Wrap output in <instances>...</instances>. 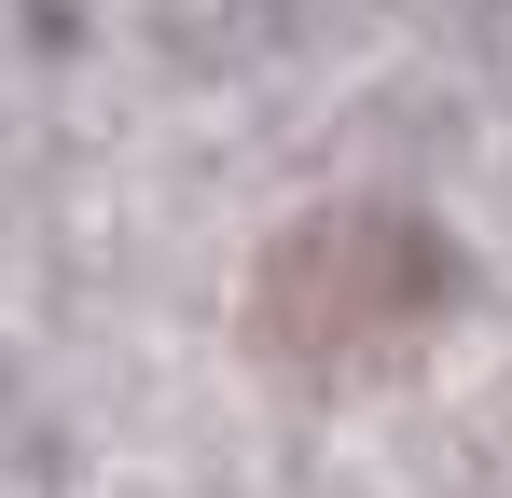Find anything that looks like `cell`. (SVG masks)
I'll list each match as a JSON object with an SVG mask.
<instances>
[{"instance_id":"6da1fadb","label":"cell","mask_w":512,"mask_h":498,"mask_svg":"<svg viewBox=\"0 0 512 498\" xmlns=\"http://www.w3.org/2000/svg\"><path fill=\"white\" fill-rule=\"evenodd\" d=\"M457 305V263L416 208H305L250 277V346L277 374H374Z\"/></svg>"}]
</instances>
